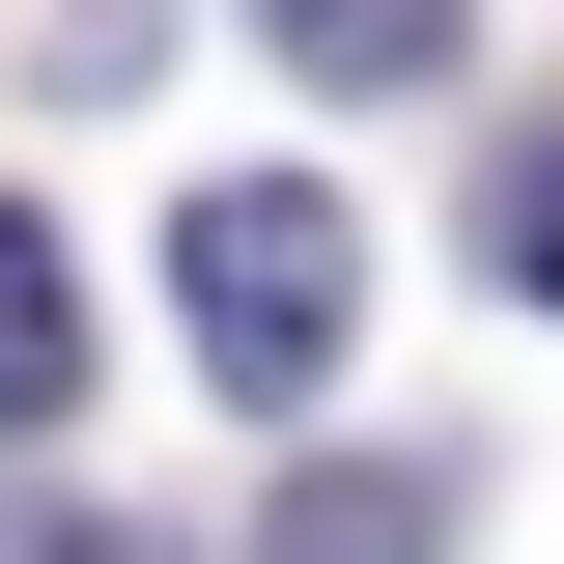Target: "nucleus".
I'll return each mask as SVG.
<instances>
[{"label":"nucleus","mask_w":564,"mask_h":564,"mask_svg":"<svg viewBox=\"0 0 564 564\" xmlns=\"http://www.w3.org/2000/svg\"><path fill=\"white\" fill-rule=\"evenodd\" d=\"M170 311H198V367H226L254 423H311V395H339V339H367V226L311 198V170H198Z\"/></svg>","instance_id":"nucleus-1"},{"label":"nucleus","mask_w":564,"mask_h":564,"mask_svg":"<svg viewBox=\"0 0 564 564\" xmlns=\"http://www.w3.org/2000/svg\"><path fill=\"white\" fill-rule=\"evenodd\" d=\"M423 536H452V452H339V480H282L254 564H423Z\"/></svg>","instance_id":"nucleus-3"},{"label":"nucleus","mask_w":564,"mask_h":564,"mask_svg":"<svg viewBox=\"0 0 564 564\" xmlns=\"http://www.w3.org/2000/svg\"><path fill=\"white\" fill-rule=\"evenodd\" d=\"M85 395V254H57V198H0V423H57Z\"/></svg>","instance_id":"nucleus-4"},{"label":"nucleus","mask_w":564,"mask_h":564,"mask_svg":"<svg viewBox=\"0 0 564 564\" xmlns=\"http://www.w3.org/2000/svg\"><path fill=\"white\" fill-rule=\"evenodd\" d=\"M57 564H198V536H57Z\"/></svg>","instance_id":"nucleus-6"},{"label":"nucleus","mask_w":564,"mask_h":564,"mask_svg":"<svg viewBox=\"0 0 564 564\" xmlns=\"http://www.w3.org/2000/svg\"><path fill=\"white\" fill-rule=\"evenodd\" d=\"M282 85H339V113H395V85H452V0H254Z\"/></svg>","instance_id":"nucleus-2"},{"label":"nucleus","mask_w":564,"mask_h":564,"mask_svg":"<svg viewBox=\"0 0 564 564\" xmlns=\"http://www.w3.org/2000/svg\"><path fill=\"white\" fill-rule=\"evenodd\" d=\"M480 282H536V311H564V141H508V170H480Z\"/></svg>","instance_id":"nucleus-5"}]
</instances>
